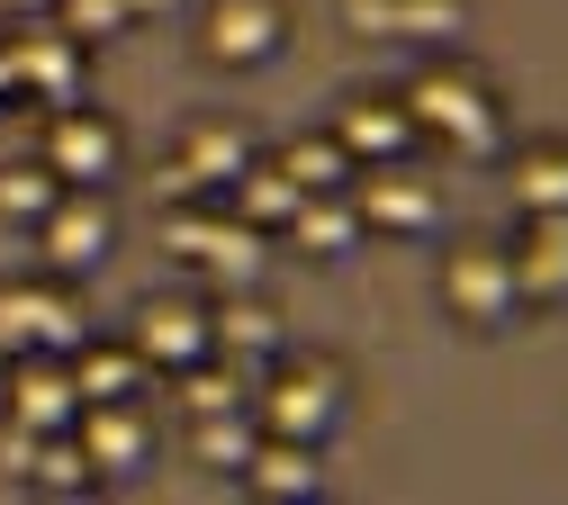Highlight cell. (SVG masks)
Here are the masks:
<instances>
[{"instance_id": "1", "label": "cell", "mask_w": 568, "mask_h": 505, "mask_svg": "<svg viewBox=\"0 0 568 505\" xmlns=\"http://www.w3.org/2000/svg\"><path fill=\"white\" fill-rule=\"evenodd\" d=\"M406 118H415V135H443V144H460V154H496V144H506L496 91L478 82L469 63H434V72H415Z\"/></svg>"}, {"instance_id": "2", "label": "cell", "mask_w": 568, "mask_h": 505, "mask_svg": "<svg viewBox=\"0 0 568 505\" xmlns=\"http://www.w3.org/2000/svg\"><path fill=\"white\" fill-rule=\"evenodd\" d=\"M163 244L181 253V262H199L217 289H253L262 280V226H244V216L226 208V216H207L199 199H181V208H163Z\"/></svg>"}, {"instance_id": "3", "label": "cell", "mask_w": 568, "mask_h": 505, "mask_svg": "<svg viewBox=\"0 0 568 505\" xmlns=\"http://www.w3.org/2000/svg\"><path fill=\"white\" fill-rule=\"evenodd\" d=\"M0 82H10V100L28 91V100H45V109H63V100H82V37L73 28H45V19H19V37L0 46Z\"/></svg>"}, {"instance_id": "4", "label": "cell", "mask_w": 568, "mask_h": 505, "mask_svg": "<svg viewBox=\"0 0 568 505\" xmlns=\"http://www.w3.org/2000/svg\"><path fill=\"white\" fill-rule=\"evenodd\" d=\"M253 415H262V433H290V443H325V433H334V415H343V371H325V361H298V371H262Z\"/></svg>"}, {"instance_id": "5", "label": "cell", "mask_w": 568, "mask_h": 505, "mask_svg": "<svg viewBox=\"0 0 568 505\" xmlns=\"http://www.w3.org/2000/svg\"><path fill=\"white\" fill-rule=\"evenodd\" d=\"M82 343V307L63 299V289L45 280H10L0 289V361H19V352H73Z\"/></svg>"}, {"instance_id": "6", "label": "cell", "mask_w": 568, "mask_h": 505, "mask_svg": "<svg viewBox=\"0 0 568 505\" xmlns=\"http://www.w3.org/2000/svg\"><path fill=\"white\" fill-rule=\"evenodd\" d=\"M0 406H10V424H28V433H73V415H82L73 361L63 352H19V371H0Z\"/></svg>"}, {"instance_id": "7", "label": "cell", "mask_w": 568, "mask_h": 505, "mask_svg": "<svg viewBox=\"0 0 568 505\" xmlns=\"http://www.w3.org/2000/svg\"><path fill=\"white\" fill-rule=\"evenodd\" d=\"M443 307L460 316V325H506L524 299H515V262H506V244H460L452 262H443Z\"/></svg>"}, {"instance_id": "8", "label": "cell", "mask_w": 568, "mask_h": 505, "mask_svg": "<svg viewBox=\"0 0 568 505\" xmlns=\"http://www.w3.org/2000/svg\"><path fill=\"white\" fill-rule=\"evenodd\" d=\"M45 163H54L63 190H100V181L118 172V127H109L100 109H82V100H63L54 127H45Z\"/></svg>"}, {"instance_id": "9", "label": "cell", "mask_w": 568, "mask_h": 505, "mask_svg": "<svg viewBox=\"0 0 568 505\" xmlns=\"http://www.w3.org/2000/svg\"><path fill=\"white\" fill-rule=\"evenodd\" d=\"M352 208H362V226H388V235H424L443 216V190L424 181V172H406V154L397 163H371L362 181H352Z\"/></svg>"}, {"instance_id": "10", "label": "cell", "mask_w": 568, "mask_h": 505, "mask_svg": "<svg viewBox=\"0 0 568 505\" xmlns=\"http://www.w3.org/2000/svg\"><path fill=\"white\" fill-rule=\"evenodd\" d=\"M280 343H290V334H280V316L253 299V289H226V299L207 307V352H217V361H235L253 388H262V371L280 361Z\"/></svg>"}, {"instance_id": "11", "label": "cell", "mask_w": 568, "mask_h": 505, "mask_svg": "<svg viewBox=\"0 0 568 505\" xmlns=\"http://www.w3.org/2000/svg\"><path fill=\"white\" fill-rule=\"evenodd\" d=\"M280 37H290V10H280V0H207V19H199L207 63H271Z\"/></svg>"}, {"instance_id": "12", "label": "cell", "mask_w": 568, "mask_h": 505, "mask_svg": "<svg viewBox=\"0 0 568 505\" xmlns=\"http://www.w3.org/2000/svg\"><path fill=\"white\" fill-rule=\"evenodd\" d=\"M73 443L91 452L100 478H126V469H145L154 424H145V406H135V397H91V406L73 415Z\"/></svg>"}, {"instance_id": "13", "label": "cell", "mask_w": 568, "mask_h": 505, "mask_svg": "<svg viewBox=\"0 0 568 505\" xmlns=\"http://www.w3.org/2000/svg\"><path fill=\"white\" fill-rule=\"evenodd\" d=\"M37 235H45V262H54V271H91V262L118 244V216H109L100 190H63V199L37 216Z\"/></svg>"}, {"instance_id": "14", "label": "cell", "mask_w": 568, "mask_h": 505, "mask_svg": "<svg viewBox=\"0 0 568 505\" xmlns=\"http://www.w3.org/2000/svg\"><path fill=\"white\" fill-rule=\"evenodd\" d=\"M343 19L362 37H415V46H452L469 37V0H343Z\"/></svg>"}, {"instance_id": "15", "label": "cell", "mask_w": 568, "mask_h": 505, "mask_svg": "<svg viewBox=\"0 0 568 505\" xmlns=\"http://www.w3.org/2000/svg\"><path fill=\"white\" fill-rule=\"evenodd\" d=\"M126 343L145 352V371H190V361H207V307H190V299H145Z\"/></svg>"}, {"instance_id": "16", "label": "cell", "mask_w": 568, "mask_h": 505, "mask_svg": "<svg viewBox=\"0 0 568 505\" xmlns=\"http://www.w3.org/2000/svg\"><path fill=\"white\" fill-rule=\"evenodd\" d=\"M506 262H515V299L559 307V299H568V208L532 216V226H524V244H515Z\"/></svg>"}, {"instance_id": "17", "label": "cell", "mask_w": 568, "mask_h": 505, "mask_svg": "<svg viewBox=\"0 0 568 505\" xmlns=\"http://www.w3.org/2000/svg\"><path fill=\"white\" fill-rule=\"evenodd\" d=\"M334 144H343L352 163H397L406 144H415V118H406V100H352L334 118Z\"/></svg>"}, {"instance_id": "18", "label": "cell", "mask_w": 568, "mask_h": 505, "mask_svg": "<svg viewBox=\"0 0 568 505\" xmlns=\"http://www.w3.org/2000/svg\"><path fill=\"white\" fill-rule=\"evenodd\" d=\"M63 361H73V388H82V406H91V397H135V388L154 380L135 343H91V334H82Z\"/></svg>"}, {"instance_id": "19", "label": "cell", "mask_w": 568, "mask_h": 505, "mask_svg": "<svg viewBox=\"0 0 568 505\" xmlns=\"http://www.w3.org/2000/svg\"><path fill=\"white\" fill-rule=\"evenodd\" d=\"M244 487H262V496H316V443H290V433H262L253 443V461H244Z\"/></svg>"}, {"instance_id": "20", "label": "cell", "mask_w": 568, "mask_h": 505, "mask_svg": "<svg viewBox=\"0 0 568 505\" xmlns=\"http://www.w3.org/2000/svg\"><path fill=\"white\" fill-rule=\"evenodd\" d=\"M290 235L307 253H352V244H362V208H352V190H307L290 208Z\"/></svg>"}, {"instance_id": "21", "label": "cell", "mask_w": 568, "mask_h": 505, "mask_svg": "<svg viewBox=\"0 0 568 505\" xmlns=\"http://www.w3.org/2000/svg\"><path fill=\"white\" fill-rule=\"evenodd\" d=\"M226 190H235V216H244V226H262V235H271V226H290V208L307 199V190L280 172V163H244Z\"/></svg>"}, {"instance_id": "22", "label": "cell", "mask_w": 568, "mask_h": 505, "mask_svg": "<svg viewBox=\"0 0 568 505\" xmlns=\"http://www.w3.org/2000/svg\"><path fill=\"white\" fill-rule=\"evenodd\" d=\"M190 443H199V461H207V469H244V461H253V443H262V415H244V406L190 415Z\"/></svg>"}, {"instance_id": "23", "label": "cell", "mask_w": 568, "mask_h": 505, "mask_svg": "<svg viewBox=\"0 0 568 505\" xmlns=\"http://www.w3.org/2000/svg\"><path fill=\"white\" fill-rule=\"evenodd\" d=\"M280 172H290L298 190H352V172H362V163H352L334 135H298V144H280Z\"/></svg>"}, {"instance_id": "24", "label": "cell", "mask_w": 568, "mask_h": 505, "mask_svg": "<svg viewBox=\"0 0 568 505\" xmlns=\"http://www.w3.org/2000/svg\"><path fill=\"white\" fill-rule=\"evenodd\" d=\"M515 208H524V216L568 208V144H541V154H524V163H515Z\"/></svg>"}, {"instance_id": "25", "label": "cell", "mask_w": 568, "mask_h": 505, "mask_svg": "<svg viewBox=\"0 0 568 505\" xmlns=\"http://www.w3.org/2000/svg\"><path fill=\"white\" fill-rule=\"evenodd\" d=\"M181 163H190V172H199L207 190H226V181H235V172L253 163V144H244L235 127H190V144H181Z\"/></svg>"}, {"instance_id": "26", "label": "cell", "mask_w": 568, "mask_h": 505, "mask_svg": "<svg viewBox=\"0 0 568 505\" xmlns=\"http://www.w3.org/2000/svg\"><path fill=\"white\" fill-rule=\"evenodd\" d=\"M63 199V181H54V163H10V172H0V216H10V226H37V216Z\"/></svg>"}, {"instance_id": "27", "label": "cell", "mask_w": 568, "mask_h": 505, "mask_svg": "<svg viewBox=\"0 0 568 505\" xmlns=\"http://www.w3.org/2000/svg\"><path fill=\"white\" fill-rule=\"evenodd\" d=\"M37 487H54V496H73V487H91L100 469H91V452L73 443V433H45V443H37V469H28Z\"/></svg>"}, {"instance_id": "28", "label": "cell", "mask_w": 568, "mask_h": 505, "mask_svg": "<svg viewBox=\"0 0 568 505\" xmlns=\"http://www.w3.org/2000/svg\"><path fill=\"white\" fill-rule=\"evenodd\" d=\"M54 19L91 46V37H118V28H126V0H54Z\"/></svg>"}, {"instance_id": "29", "label": "cell", "mask_w": 568, "mask_h": 505, "mask_svg": "<svg viewBox=\"0 0 568 505\" xmlns=\"http://www.w3.org/2000/svg\"><path fill=\"white\" fill-rule=\"evenodd\" d=\"M199 190H207V181H199L190 163H163V208H181V199H199Z\"/></svg>"}, {"instance_id": "30", "label": "cell", "mask_w": 568, "mask_h": 505, "mask_svg": "<svg viewBox=\"0 0 568 505\" xmlns=\"http://www.w3.org/2000/svg\"><path fill=\"white\" fill-rule=\"evenodd\" d=\"M0 19H54V0H0Z\"/></svg>"}, {"instance_id": "31", "label": "cell", "mask_w": 568, "mask_h": 505, "mask_svg": "<svg viewBox=\"0 0 568 505\" xmlns=\"http://www.w3.org/2000/svg\"><path fill=\"white\" fill-rule=\"evenodd\" d=\"M154 10H172V0H126V19H154Z\"/></svg>"}, {"instance_id": "32", "label": "cell", "mask_w": 568, "mask_h": 505, "mask_svg": "<svg viewBox=\"0 0 568 505\" xmlns=\"http://www.w3.org/2000/svg\"><path fill=\"white\" fill-rule=\"evenodd\" d=\"M0 109H10V82H0Z\"/></svg>"}]
</instances>
